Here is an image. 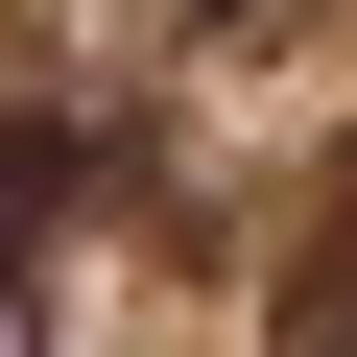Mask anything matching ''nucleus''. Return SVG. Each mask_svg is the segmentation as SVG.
<instances>
[{"label": "nucleus", "instance_id": "f257e3e1", "mask_svg": "<svg viewBox=\"0 0 357 357\" xmlns=\"http://www.w3.org/2000/svg\"><path fill=\"white\" fill-rule=\"evenodd\" d=\"M286 333H357V143H333V215H310V262H286Z\"/></svg>", "mask_w": 357, "mask_h": 357}, {"label": "nucleus", "instance_id": "f03ea898", "mask_svg": "<svg viewBox=\"0 0 357 357\" xmlns=\"http://www.w3.org/2000/svg\"><path fill=\"white\" fill-rule=\"evenodd\" d=\"M24 191H48V167L0 143V357H48V286H24Z\"/></svg>", "mask_w": 357, "mask_h": 357}]
</instances>
